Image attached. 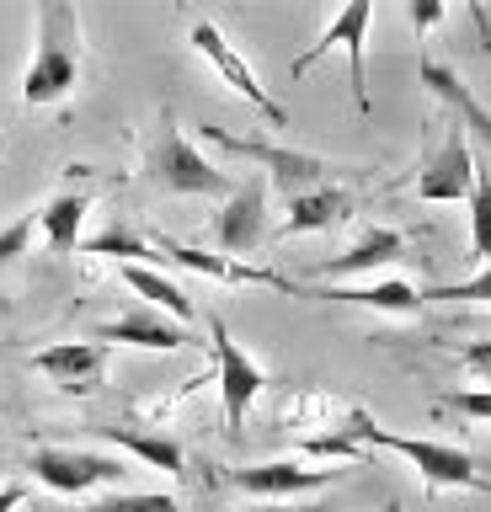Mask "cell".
I'll use <instances>...</instances> for the list:
<instances>
[{
  "mask_svg": "<svg viewBox=\"0 0 491 512\" xmlns=\"http://www.w3.org/2000/svg\"><path fill=\"white\" fill-rule=\"evenodd\" d=\"M417 75H422V86L433 91L438 102H443V107H449L454 118H459V128H470V134H475V139H481L486 150H491V112H486V107L470 96L465 80H459V75L449 70V64H438V59H422V64H417Z\"/></svg>",
  "mask_w": 491,
  "mask_h": 512,
  "instance_id": "obj_17",
  "label": "cell"
},
{
  "mask_svg": "<svg viewBox=\"0 0 491 512\" xmlns=\"http://www.w3.org/2000/svg\"><path fill=\"white\" fill-rule=\"evenodd\" d=\"M155 251H161V262H177L187 272H198V278H214V283H251V288H278V294L289 299H310V283L299 278H283L273 267H251L241 256H214V251H198V246H182V240H155Z\"/></svg>",
  "mask_w": 491,
  "mask_h": 512,
  "instance_id": "obj_9",
  "label": "cell"
},
{
  "mask_svg": "<svg viewBox=\"0 0 491 512\" xmlns=\"http://www.w3.org/2000/svg\"><path fill=\"white\" fill-rule=\"evenodd\" d=\"M38 22V43L22 75V102L27 107H54L81 86L86 75V32H81V11L70 0H38L33 11Z\"/></svg>",
  "mask_w": 491,
  "mask_h": 512,
  "instance_id": "obj_1",
  "label": "cell"
},
{
  "mask_svg": "<svg viewBox=\"0 0 491 512\" xmlns=\"http://www.w3.org/2000/svg\"><path fill=\"white\" fill-rule=\"evenodd\" d=\"M379 512H401V502H385V507H379Z\"/></svg>",
  "mask_w": 491,
  "mask_h": 512,
  "instance_id": "obj_33",
  "label": "cell"
},
{
  "mask_svg": "<svg viewBox=\"0 0 491 512\" xmlns=\"http://www.w3.org/2000/svg\"><path fill=\"white\" fill-rule=\"evenodd\" d=\"M438 406L459 411V416H475V422H491V390H449Z\"/></svg>",
  "mask_w": 491,
  "mask_h": 512,
  "instance_id": "obj_28",
  "label": "cell"
},
{
  "mask_svg": "<svg viewBox=\"0 0 491 512\" xmlns=\"http://www.w3.org/2000/svg\"><path fill=\"white\" fill-rule=\"evenodd\" d=\"M27 502V486H11V480H0V512H17Z\"/></svg>",
  "mask_w": 491,
  "mask_h": 512,
  "instance_id": "obj_31",
  "label": "cell"
},
{
  "mask_svg": "<svg viewBox=\"0 0 491 512\" xmlns=\"http://www.w3.org/2000/svg\"><path fill=\"white\" fill-rule=\"evenodd\" d=\"M470 187H475V155H470V139H465V128H459V118H449L438 150L427 155L422 171H417V198L422 203H465Z\"/></svg>",
  "mask_w": 491,
  "mask_h": 512,
  "instance_id": "obj_10",
  "label": "cell"
},
{
  "mask_svg": "<svg viewBox=\"0 0 491 512\" xmlns=\"http://www.w3.org/2000/svg\"><path fill=\"white\" fill-rule=\"evenodd\" d=\"M454 358L465 363L470 374H475V379H481L486 390H491V342H459V347H454Z\"/></svg>",
  "mask_w": 491,
  "mask_h": 512,
  "instance_id": "obj_29",
  "label": "cell"
},
{
  "mask_svg": "<svg viewBox=\"0 0 491 512\" xmlns=\"http://www.w3.org/2000/svg\"><path fill=\"white\" fill-rule=\"evenodd\" d=\"M187 43H193L198 54L214 64V75L225 80V86H230L235 96H246V102L257 107V112H262V118L273 123V128L289 123V112H283V102H273V96H267V86L257 80V70H251V64L241 59V48H235V43L225 38V27H219V22H209V16H198V22L187 27Z\"/></svg>",
  "mask_w": 491,
  "mask_h": 512,
  "instance_id": "obj_8",
  "label": "cell"
},
{
  "mask_svg": "<svg viewBox=\"0 0 491 512\" xmlns=\"http://www.w3.org/2000/svg\"><path fill=\"white\" fill-rule=\"evenodd\" d=\"M353 214H358V192L326 182V187H315V192L289 198V214H283V224H278L273 235L289 240V235H310V230H337V224H347Z\"/></svg>",
  "mask_w": 491,
  "mask_h": 512,
  "instance_id": "obj_16",
  "label": "cell"
},
{
  "mask_svg": "<svg viewBox=\"0 0 491 512\" xmlns=\"http://www.w3.org/2000/svg\"><path fill=\"white\" fill-rule=\"evenodd\" d=\"M198 134L214 144V150L225 155H246L257 160V166L267 171V182H273L283 198H299V192H315L331 182V166L321 155H305V150H289V144H273V139H241L230 134V128H214V123H198Z\"/></svg>",
  "mask_w": 491,
  "mask_h": 512,
  "instance_id": "obj_4",
  "label": "cell"
},
{
  "mask_svg": "<svg viewBox=\"0 0 491 512\" xmlns=\"http://www.w3.org/2000/svg\"><path fill=\"white\" fill-rule=\"evenodd\" d=\"M214 246L225 256H246L267 246V182L251 176L225 198V208L214 214Z\"/></svg>",
  "mask_w": 491,
  "mask_h": 512,
  "instance_id": "obj_11",
  "label": "cell"
},
{
  "mask_svg": "<svg viewBox=\"0 0 491 512\" xmlns=\"http://www.w3.org/2000/svg\"><path fill=\"white\" fill-rule=\"evenodd\" d=\"M91 214V192H59L38 208V230H43V246L54 256H70L81 251V224Z\"/></svg>",
  "mask_w": 491,
  "mask_h": 512,
  "instance_id": "obj_20",
  "label": "cell"
},
{
  "mask_svg": "<svg viewBox=\"0 0 491 512\" xmlns=\"http://www.w3.org/2000/svg\"><path fill=\"white\" fill-rule=\"evenodd\" d=\"M470 262L491 267V166L475 160V187H470Z\"/></svg>",
  "mask_w": 491,
  "mask_h": 512,
  "instance_id": "obj_22",
  "label": "cell"
},
{
  "mask_svg": "<svg viewBox=\"0 0 491 512\" xmlns=\"http://www.w3.org/2000/svg\"><path fill=\"white\" fill-rule=\"evenodd\" d=\"M27 470H33L38 486H49L59 496H81L97 486H118L129 475V464L118 454H97V448H33Z\"/></svg>",
  "mask_w": 491,
  "mask_h": 512,
  "instance_id": "obj_7",
  "label": "cell"
},
{
  "mask_svg": "<svg viewBox=\"0 0 491 512\" xmlns=\"http://www.w3.org/2000/svg\"><path fill=\"white\" fill-rule=\"evenodd\" d=\"M369 22H374V6H369V0L342 6V11L326 22L321 38H315L305 54L289 64V75L299 80V75H310L326 54H347V86H353V102H358V112H369L374 102H369V75H363V38H369Z\"/></svg>",
  "mask_w": 491,
  "mask_h": 512,
  "instance_id": "obj_5",
  "label": "cell"
},
{
  "mask_svg": "<svg viewBox=\"0 0 491 512\" xmlns=\"http://www.w3.org/2000/svg\"><path fill=\"white\" fill-rule=\"evenodd\" d=\"M251 512H326L321 502H310V507H289V502H262V507H251Z\"/></svg>",
  "mask_w": 491,
  "mask_h": 512,
  "instance_id": "obj_32",
  "label": "cell"
},
{
  "mask_svg": "<svg viewBox=\"0 0 491 512\" xmlns=\"http://www.w3.org/2000/svg\"><path fill=\"white\" fill-rule=\"evenodd\" d=\"M310 299H337V304H358V310H385V315H422V288L406 278H385V283H363V288H310Z\"/></svg>",
  "mask_w": 491,
  "mask_h": 512,
  "instance_id": "obj_18",
  "label": "cell"
},
{
  "mask_svg": "<svg viewBox=\"0 0 491 512\" xmlns=\"http://www.w3.org/2000/svg\"><path fill=\"white\" fill-rule=\"evenodd\" d=\"M342 432H347V438H358V443H369V448H390V454H401L411 470L422 475L427 491H481V496H491L486 464L475 459V454H465V448H454V443L385 432L363 406H347V411H342Z\"/></svg>",
  "mask_w": 491,
  "mask_h": 512,
  "instance_id": "obj_2",
  "label": "cell"
},
{
  "mask_svg": "<svg viewBox=\"0 0 491 512\" xmlns=\"http://www.w3.org/2000/svg\"><path fill=\"white\" fill-rule=\"evenodd\" d=\"M97 438L102 443H113L123 448V454H134V459H145L150 470H161V475H187V448L177 438H166V432H139V427H97Z\"/></svg>",
  "mask_w": 491,
  "mask_h": 512,
  "instance_id": "obj_19",
  "label": "cell"
},
{
  "mask_svg": "<svg viewBox=\"0 0 491 512\" xmlns=\"http://www.w3.org/2000/svg\"><path fill=\"white\" fill-rule=\"evenodd\" d=\"M406 16H411V27H417V32H427V27L443 22V0H411Z\"/></svg>",
  "mask_w": 491,
  "mask_h": 512,
  "instance_id": "obj_30",
  "label": "cell"
},
{
  "mask_svg": "<svg viewBox=\"0 0 491 512\" xmlns=\"http://www.w3.org/2000/svg\"><path fill=\"white\" fill-rule=\"evenodd\" d=\"M145 176L161 192H177V198H230L235 192L230 176L193 150V139L171 118V107H161V118L145 139Z\"/></svg>",
  "mask_w": 491,
  "mask_h": 512,
  "instance_id": "obj_3",
  "label": "cell"
},
{
  "mask_svg": "<svg viewBox=\"0 0 491 512\" xmlns=\"http://www.w3.org/2000/svg\"><path fill=\"white\" fill-rule=\"evenodd\" d=\"M33 235H38V214H22L17 224H6V230H0V272L17 262V256H27Z\"/></svg>",
  "mask_w": 491,
  "mask_h": 512,
  "instance_id": "obj_27",
  "label": "cell"
},
{
  "mask_svg": "<svg viewBox=\"0 0 491 512\" xmlns=\"http://www.w3.org/2000/svg\"><path fill=\"white\" fill-rule=\"evenodd\" d=\"M118 278L134 288L139 299L150 304V310H161V315H171V320H193V299H187V288L182 283H171L166 272H155V267H139V262H123L118 267Z\"/></svg>",
  "mask_w": 491,
  "mask_h": 512,
  "instance_id": "obj_21",
  "label": "cell"
},
{
  "mask_svg": "<svg viewBox=\"0 0 491 512\" xmlns=\"http://www.w3.org/2000/svg\"><path fill=\"white\" fill-rule=\"evenodd\" d=\"M427 299H443V304H491V267H481L475 278L465 283H438V288H427L422 304Z\"/></svg>",
  "mask_w": 491,
  "mask_h": 512,
  "instance_id": "obj_25",
  "label": "cell"
},
{
  "mask_svg": "<svg viewBox=\"0 0 491 512\" xmlns=\"http://www.w3.org/2000/svg\"><path fill=\"white\" fill-rule=\"evenodd\" d=\"M38 368L43 379H54L59 390H70V395H91V390H102V379H107V363H113V347H102V342H54V347H43L27 358Z\"/></svg>",
  "mask_w": 491,
  "mask_h": 512,
  "instance_id": "obj_12",
  "label": "cell"
},
{
  "mask_svg": "<svg viewBox=\"0 0 491 512\" xmlns=\"http://www.w3.org/2000/svg\"><path fill=\"white\" fill-rule=\"evenodd\" d=\"M337 480V470H310V464H294V459H273V464H241V470H225V486L246 491V496H305V491H321Z\"/></svg>",
  "mask_w": 491,
  "mask_h": 512,
  "instance_id": "obj_14",
  "label": "cell"
},
{
  "mask_svg": "<svg viewBox=\"0 0 491 512\" xmlns=\"http://www.w3.org/2000/svg\"><path fill=\"white\" fill-rule=\"evenodd\" d=\"M209 347H214V384H219V406H225V432L235 438L246 422V411L257 406V395L267 390V374L262 363L230 336L225 320H209Z\"/></svg>",
  "mask_w": 491,
  "mask_h": 512,
  "instance_id": "obj_6",
  "label": "cell"
},
{
  "mask_svg": "<svg viewBox=\"0 0 491 512\" xmlns=\"http://www.w3.org/2000/svg\"><path fill=\"white\" fill-rule=\"evenodd\" d=\"M81 251H86V256H129V262H139V267L161 262V251L145 246V240H139L129 224H113V230H102V235L81 240Z\"/></svg>",
  "mask_w": 491,
  "mask_h": 512,
  "instance_id": "obj_23",
  "label": "cell"
},
{
  "mask_svg": "<svg viewBox=\"0 0 491 512\" xmlns=\"http://www.w3.org/2000/svg\"><path fill=\"white\" fill-rule=\"evenodd\" d=\"M75 512H182V502L171 491H123V496H102Z\"/></svg>",
  "mask_w": 491,
  "mask_h": 512,
  "instance_id": "obj_24",
  "label": "cell"
},
{
  "mask_svg": "<svg viewBox=\"0 0 491 512\" xmlns=\"http://www.w3.org/2000/svg\"><path fill=\"white\" fill-rule=\"evenodd\" d=\"M91 342H102V347H150V352H177L187 347L193 336H187L182 320H171L161 310H150V304H134L129 315H118V320H107V326L91 331Z\"/></svg>",
  "mask_w": 491,
  "mask_h": 512,
  "instance_id": "obj_13",
  "label": "cell"
},
{
  "mask_svg": "<svg viewBox=\"0 0 491 512\" xmlns=\"http://www.w3.org/2000/svg\"><path fill=\"white\" fill-rule=\"evenodd\" d=\"M299 448H305L310 459H342V464H358V459H363V443L347 438L342 427H337V432H321V438H305Z\"/></svg>",
  "mask_w": 491,
  "mask_h": 512,
  "instance_id": "obj_26",
  "label": "cell"
},
{
  "mask_svg": "<svg viewBox=\"0 0 491 512\" xmlns=\"http://www.w3.org/2000/svg\"><path fill=\"white\" fill-rule=\"evenodd\" d=\"M406 246H411V240L401 230H390V224H369V230H363L347 251L315 262L310 278H358V272H379V267H390L395 256H406Z\"/></svg>",
  "mask_w": 491,
  "mask_h": 512,
  "instance_id": "obj_15",
  "label": "cell"
}]
</instances>
